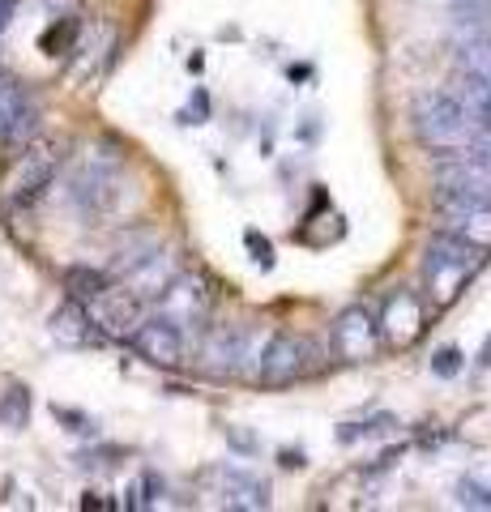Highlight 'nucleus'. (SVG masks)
<instances>
[{"instance_id": "f257e3e1", "label": "nucleus", "mask_w": 491, "mask_h": 512, "mask_svg": "<svg viewBox=\"0 0 491 512\" xmlns=\"http://www.w3.org/2000/svg\"><path fill=\"white\" fill-rule=\"evenodd\" d=\"M410 128H415L419 146L436 150V154H453L470 146V128L474 116L457 103L453 90H436V94H419L415 111H410Z\"/></svg>"}, {"instance_id": "f03ea898", "label": "nucleus", "mask_w": 491, "mask_h": 512, "mask_svg": "<svg viewBox=\"0 0 491 512\" xmlns=\"http://www.w3.org/2000/svg\"><path fill=\"white\" fill-rule=\"evenodd\" d=\"M257 338H252L248 329L240 325H214V329H205V342L197 350V359H201V372L205 376H214V380H227V376H257Z\"/></svg>"}, {"instance_id": "7ed1b4c3", "label": "nucleus", "mask_w": 491, "mask_h": 512, "mask_svg": "<svg viewBox=\"0 0 491 512\" xmlns=\"http://www.w3.org/2000/svg\"><path fill=\"white\" fill-rule=\"evenodd\" d=\"M316 367V346L308 338H295V333H274L261 355H257V384L265 389H287V384L304 380L308 372Z\"/></svg>"}, {"instance_id": "20e7f679", "label": "nucleus", "mask_w": 491, "mask_h": 512, "mask_svg": "<svg viewBox=\"0 0 491 512\" xmlns=\"http://www.w3.org/2000/svg\"><path fill=\"white\" fill-rule=\"evenodd\" d=\"M154 308H158L154 316H163L167 325H176L180 333L205 329L210 308H214V291H210V282H205L201 274H176L163 286V295L154 299Z\"/></svg>"}, {"instance_id": "39448f33", "label": "nucleus", "mask_w": 491, "mask_h": 512, "mask_svg": "<svg viewBox=\"0 0 491 512\" xmlns=\"http://www.w3.org/2000/svg\"><path fill=\"white\" fill-rule=\"evenodd\" d=\"M376 329H380V346H389V350H410V346H415L423 333H427V308H423V299L410 291V286H398V291H389L385 303H380Z\"/></svg>"}, {"instance_id": "423d86ee", "label": "nucleus", "mask_w": 491, "mask_h": 512, "mask_svg": "<svg viewBox=\"0 0 491 512\" xmlns=\"http://www.w3.org/2000/svg\"><path fill=\"white\" fill-rule=\"evenodd\" d=\"M39 133V107L35 99L9 77H0V154L18 158Z\"/></svg>"}, {"instance_id": "0eeeda50", "label": "nucleus", "mask_w": 491, "mask_h": 512, "mask_svg": "<svg viewBox=\"0 0 491 512\" xmlns=\"http://www.w3.org/2000/svg\"><path fill=\"white\" fill-rule=\"evenodd\" d=\"M436 210L445 218V231L462 235L466 244L491 252V201L466 197V192H436Z\"/></svg>"}, {"instance_id": "6e6552de", "label": "nucleus", "mask_w": 491, "mask_h": 512, "mask_svg": "<svg viewBox=\"0 0 491 512\" xmlns=\"http://www.w3.org/2000/svg\"><path fill=\"white\" fill-rule=\"evenodd\" d=\"M60 167V150L47 141V146H30L18 154V167H13V175L5 180V201L9 205H30L35 197H43V188L52 184V175Z\"/></svg>"}, {"instance_id": "1a4fd4ad", "label": "nucleus", "mask_w": 491, "mask_h": 512, "mask_svg": "<svg viewBox=\"0 0 491 512\" xmlns=\"http://www.w3.org/2000/svg\"><path fill=\"white\" fill-rule=\"evenodd\" d=\"M329 346L342 363H372L380 355V329L368 308H346L338 312L334 329H329Z\"/></svg>"}, {"instance_id": "9d476101", "label": "nucleus", "mask_w": 491, "mask_h": 512, "mask_svg": "<svg viewBox=\"0 0 491 512\" xmlns=\"http://www.w3.org/2000/svg\"><path fill=\"white\" fill-rule=\"evenodd\" d=\"M436 188L440 192H466V197L491 201V163H487V158H479V154H470V150L440 154Z\"/></svg>"}, {"instance_id": "9b49d317", "label": "nucleus", "mask_w": 491, "mask_h": 512, "mask_svg": "<svg viewBox=\"0 0 491 512\" xmlns=\"http://www.w3.org/2000/svg\"><path fill=\"white\" fill-rule=\"evenodd\" d=\"M86 312L94 320V329L107 333V338H129L141 325V299L129 295L124 286H103V291L86 303Z\"/></svg>"}, {"instance_id": "f8f14e48", "label": "nucleus", "mask_w": 491, "mask_h": 512, "mask_svg": "<svg viewBox=\"0 0 491 512\" xmlns=\"http://www.w3.org/2000/svg\"><path fill=\"white\" fill-rule=\"evenodd\" d=\"M129 342H133V350L141 359L154 363V367H163V372H176V367H184V333L176 325H167L163 316L141 320V325L129 333Z\"/></svg>"}, {"instance_id": "ddd939ff", "label": "nucleus", "mask_w": 491, "mask_h": 512, "mask_svg": "<svg viewBox=\"0 0 491 512\" xmlns=\"http://www.w3.org/2000/svg\"><path fill=\"white\" fill-rule=\"evenodd\" d=\"M180 274V265H176V256H171L167 248H150L146 256H141V261L137 265H129V269H124V291H129V295H137L141 303H154L158 295H163V286L171 282V278H176Z\"/></svg>"}, {"instance_id": "4468645a", "label": "nucleus", "mask_w": 491, "mask_h": 512, "mask_svg": "<svg viewBox=\"0 0 491 512\" xmlns=\"http://www.w3.org/2000/svg\"><path fill=\"white\" fill-rule=\"evenodd\" d=\"M214 478V495L223 508H269V483L248 470H235V466H218L210 470Z\"/></svg>"}, {"instance_id": "2eb2a0df", "label": "nucleus", "mask_w": 491, "mask_h": 512, "mask_svg": "<svg viewBox=\"0 0 491 512\" xmlns=\"http://www.w3.org/2000/svg\"><path fill=\"white\" fill-rule=\"evenodd\" d=\"M474 274H479V269L457 265V261H445V256H436V252H427V261H423L427 291H432V299L440 303V308H449V303L466 291V282H470Z\"/></svg>"}, {"instance_id": "dca6fc26", "label": "nucleus", "mask_w": 491, "mask_h": 512, "mask_svg": "<svg viewBox=\"0 0 491 512\" xmlns=\"http://www.w3.org/2000/svg\"><path fill=\"white\" fill-rule=\"evenodd\" d=\"M52 338L65 346H90V342H99V329H94V320L82 303L69 299L65 308L52 312Z\"/></svg>"}, {"instance_id": "f3484780", "label": "nucleus", "mask_w": 491, "mask_h": 512, "mask_svg": "<svg viewBox=\"0 0 491 512\" xmlns=\"http://www.w3.org/2000/svg\"><path fill=\"white\" fill-rule=\"evenodd\" d=\"M453 94L474 120H491V77H479V73H462L457 69V82H453Z\"/></svg>"}, {"instance_id": "a211bd4d", "label": "nucleus", "mask_w": 491, "mask_h": 512, "mask_svg": "<svg viewBox=\"0 0 491 512\" xmlns=\"http://www.w3.org/2000/svg\"><path fill=\"white\" fill-rule=\"evenodd\" d=\"M427 252L445 256V261H457V265H470V269H483V261H487V252H483V248L466 244V239H462V235H453V231H436L432 239H427Z\"/></svg>"}, {"instance_id": "6ab92c4d", "label": "nucleus", "mask_w": 491, "mask_h": 512, "mask_svg": "<svg viewBox=\"0 0 491 512\" xmlns=\"http://www.w3.org/2000/svg\"><path fill=\"white\" fill-rule=\"evenodd\" d=\"M103 286H112V278H107L103 269L77 265V269H69V274H65V291H69V299H77V303H90L94 295L103 291Z\"/></svg>"}, {"instance_id": "aec40b11", "label": "nucleus", "mask_w": 491, "mask_h": 512, "mask_svg": "<svg viewBox=\"0 0 491 512\" xmlns=\"http://www.w3.org/2000/svg\"><path fill=\"white\" fill-rule=\"evenodd\" d=\"M457 69H462V73L491 77V35L466 43V47H462V60H457Z\"/></svg>"}, {"instance_id": "412c9836", "label": "nucleus", "mask_w": 491, "mask_h": 512, "mask_svg": "<svg viewBox=\"0 0 491 512\" xmlns=\"http://www.w3.org/2000/svg\"><path fill=\"white\" fill-rule=\"evenodd\" d=\"M389 427H393V419H389V414H376L372 423H346V427L338 431V440H342V444H355L359 436H363V440H368V436H385Z\"/></svg>"}, {"instance_id": "4be33fe9", "label": "nucleus", "mask_w": 491, "mask_h": 512, "mask_svg": "<svg viewBox=\"0 0 491 512\" xmlns=\"http://www.w3.org/2000/svg\"><path fill=\"white\" fill-rule=\"evenodd\" d=\"M462 367H466V359H462V350H457V346H445V350H436V355H432V372L445 376V380L457 376Z\"/></svg>"}, {"instance_id": "5701e85b", "label": "nucleus", "mask_w": 491, "mask_h": 512, "mask_svg": "<svg viewBox=\"0 0 491 512\" xmlns=\"http://www.w3.org/2000/svg\"><path fill=\"white\" fill-rule=\"evenodd\" d=\"M457 500L470 508H491V487L474 483V478H462V483H457Z\"/></svg>"}, {"instance_id": "b1692460", "label": "nucleus", "mask_w": 491, "mask_h": 512, "mask_svg": "<svg viewBox=\"0 0 491 512\" xmlns=\"http://www.w3.org/2000/svg\"><path fill=\"white\" fill-rule=\"evenodd\" d=\"M73 35H77V22H73V18H65L60 26H52V30H47V35H43V47L56 56V52H65Z\"/></svg>"}, {"instance_id": "393cba45", "label": "nucleus", "mask_w": 491, "mask_h": 512, "mask_svg": "<svg viewBox=\"0 0 491 512\" xmlns=\"http://www.w3.org/2000/svg\"><path fill=\"white\" fill-rule=\"evenodd\" d=\"M466 150L491 163V120H474V128H470V146H466Z\"/></svg>"}, {"instance_id": "a878e982", "label": "nucleus", "mask_w": 491, "mask_h": 512, "mask_svg": "<svg viewBox=\"0 0 491 512\" xmlns=\"http://www.w3.org/2000/svg\"><path fill=\"white\" fill-rule=\"evenodd\" d=\"M244 244H248V252H252V261H257L261 269H274V248H269V239H265V235H257V231H248V235H244Z\"/></svg>"}, {"instance_id": "bb28decb", "label": "nucleus", "mask_w": 491, "mask_h": 512, "mask_svg": "<svg viewBox=\"0 0 491 512\" xmlns=\"http://www.w3.org/2000/svg\"><path fill=\"white\" fill-rule=\"evenodd\" d=\"M227 440L240 448V453H252V448H257V444H252V436H244V431H235V427H227Z\"/></svg>"}, {"instance_id": "cd10ccee", "label": "nucleus", "mask_w": 491, "mask_h": 512, "mask_svg": "<svg viewBox=\"0 0 491 512\" xmlns=\"http://www.w3.org/2000/svg\"><path fill=\"white\" fill-rule=\"evenodd\" d=\"M308 457L304 453H282V470H304Z\"/></svg>"}, {"instance_id": "c85d7f7f", "label": "nucleus", "mask_w": 491, "mask_h": 512, "mask_svg": "<svg viewBox=\"0 0 491 512\" xmlns=\"http://www.w3.org/2000/svg\"><path fill=\"white\" fill-rule=\"evenodd\" d=\"M5 22H9V0H0V30H5Z\"/></svg>"}]
</instances>
